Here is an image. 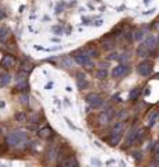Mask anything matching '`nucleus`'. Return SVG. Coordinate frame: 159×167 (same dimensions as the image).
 Returning a JSON list of instances; mask_svg holds the SVG:
<instances>
[{"label":"nucleus","instance_id":"4be33fe9","mask_svg":"<svg viewBox=\"0 0 159 167\" xmlns=\"http://www.w3.org/2000/svg\"><path fill=\"white\" fill-rule=\"evenodd\" d=\"M32 70V64L31 63H23L21 64V71H25V72H29Z\"/></svg>","mask_w":159,"mask_h":167},{"label":"nucleus","instance_id":"7c9ffc66","mask_svg":"<svg viewBox=\"0 0 159 167\" xmlns=\"http://www.w3.org/2000/svg\"><path fill=\"white\" fill-rule=\"evenodd\" d=\"M99 67H101V68H108V63H106V61H101V63H99Z\"/></svg>","mask_w":159,"mask_h":167},{"label":"nucleus","instance_id":"aec40b11","mask_svg":"<svg viewBox=\"0 0 159 167\" xmlns=\"http://www.w3.org/2000/svg\"><path fill=\"white\" fill-rule=\"evenodd\" d=\"M7 36H8V29L6 27H1V28H0V42H3Z\"/></svg>","mask_w":159,"mask_h":167},{"label":"nucleus","instance_id":"cd10ccee","mask_svg":"<svg viewBox=\"0 0 159 167\" xmlns=\"http://www.w3.org/2000/svg\"><path fill=\"white\" fill-rule=\"evenodd\" d=\"M127 116H128L127 110H121L119 114H117V117H119V119H124V117H127Z\"/></svg>","mask_w":159,"mask_h":167},{"label":"nucleus","instance_id":"6ab92c4d","mask_svg":"<svg viewBox=\"0 0 159 167\" xmlns=\"http://www.w3.org/2000/svg\"><path fill=\"white\" fill-rule=\"evenodd\" d=\"M10 78H11V77H10L8 74H4L3 77H0V87H6L8 82H10Z\"/></svg>","mask_w":159,"mask_h":167},{"label":"nucleus","instance_id":"9b49d317","mask_svg":"<svg viewBox=\"0 0 159 167\" xmlns=\"http://www.w3.org/2000/svg\"><path fill=\"white\" fill-rule=\"evenodd\" d=\"M60 166H64V167H73V166H78V162L75 160V157H67V159H64L60 162Z\"/></svg>","mask_w":159,"mask_h":167},{"label":"nucleus","instance_id":"a878e982","mask_svg":"<svg viewBox=\"0 0 159 167\" xmlns=\"http://www.w3.org/2000/svg\"><path fill=\"white\" fill-rule=\"evenodd\" d=\"M20 102L23 104H28V96L27 95H21L20 96Z\"/></svg>","mask_w":159,"mask_h":167},{"label":"nucleus","instance_id":"20e7f679","mask_svg":"<svg viewBox=\"0 0 159 167\" xmlns=\"http://www.w3.org/2000/svg\"><path fill=\"white\" fill-rule=\"evenodd\" d=\"M85 100H87V103L91 106V107H94V109H98V107H101L102 104H103V99L101 97V96L98 95V93H88L85 96Z\"/></svg>","mask_w":159,"mask_h":167},{"label":"nucleus","instance_id":"dca6fc26","mask_svg":"<svg viewBox=\"0 0 159 167\" xmlns=\"http://www.w3.org/2000/svg\"><path fill=\"white\" fill-rule=\"evenodd\" d=\"M137 55L140 56V57H147V56L149 55V50L145 48L144 45H140V48L137 49Z\"/></svg>","mask_w":159,"mask_h":167},{"label":"nucleus","instance_id":"423d86ee","mask_svg":"<svg viewBox=\"0 0 159 167\" xmlns=\"http://www.w3.org/2000/svg\"><path fill=\"white\" fill-rule=\"evenodd\" d=\"M128 71H130V67H128V65H126V64H119L117 67H114V68H113L112 75H113L114 78H120V77L126 75Z\"/></svg>","mask_w":159,"mask_h":167},{"label":"nucleus","instance_id":"a211bd4d","mask_svg":"<svg viewBox=\"0 0 159 167\" xmlns=\"http://www.w3.org/2000/svg\"><path fill=\"white\" fill-rule=\"evenodd\" d=\"M16 120L18 123H27V116H25V113L23 111H18L16 114Z\"/></svg>","mask_w":159,"mask_h":167},{"label":"nucleus","instance_id":"f8f14e48","mask_svg":"<svg viewBox=\"0 0 159 167\" xmlns=\"http://www.w3.org/2000/svg\"><path fill=\"white\" fill-rule=\"evenodd\" d=\"M158 117H159V113L156 110H154L148 116V121H147V124H148V127H154L155 124H156V121H158Z\"/></svg>","mask_w":159,"mask_h":167},{"label":"nucleus","instance_id":"b1692460","mask_svg":"<svg viewBox=\"0 0 159 167\" xmlns=\"http://www.w3.org/2000/svg\"><path fill=\"white\" fill-rule=\"evenodd\" d=\"M143 38H144V32L143 31H137V32H135V35H134L135 40H141Z\"/></svg>","mask_w":159,"mask_h":167},{"label":"nucleus","instance_id":"393cba45","mask_svg":"<svg viewBox=\"0 0 159 167\" xmlns=\"http://www.w3.org/2000/svg\"><path fill=\"white\" fill-rule=\"evenodd\" d=\"M128 59H130V56H128L127 53H123L121 56L117 57V60H119V61H126V60H128Z\"/></svg>","mask_w":159,"mask_h":167},{"label":"nucleus","instance_id":"0eeeda50","mask_svg":"<svg viewBox=\"0 0 159 167\" xmlns=\"http://www.w3.org/2000/svg\"><path fill=\"white\" fill-rule=\"evenodd\" d=\"M145 48L148 49L149 52L151 50H154V49L156 48V45H158V42H156V38L154 36V35H149V36H147V39L144 40V43H143Z\"/></svg>","mask_w":159,"mask_h":167},{"label":"nucleus","instance_id":"72a5a7b5","mask_svg":"<svg viewBox=\"0 0 159 167\" xmlns=\"http://www.w3.org/2000/svg\"><path fill=\"white\" fill-rule=\"evenodd\" d=\"M0 135H1V131H0Z\"/></svg>","mask_w":159,"mask_h":167},{"label":"nucleus","instance_id":"bb28decb","mask_svg":"<svg viewBox=\"0 0 159 167\" xmlns=\"http://www.w3.org/2000/svg\"><path fill=\"white\" fill-rule=\"evenodd\" d=\"M133 156H134L135 160H141V159H143V155H141V152H133Z\"/></svg>","mask_w":159,"mask_h":167},{"label":"nucleus","instance_id":"6e6552de","mask_svg":"<svg viewBox=\"0 0 159 167\" xmlns=\"http://www.w3.org/2000/svg\"><path fill=\"white\" fill-rule=\"evenodd\" d=\"M14 64H16V59L10 55L4 56L3 60H1V67H3V68H10V67H13Z\"/></svg>","mask_w":159,"mask_h":167},{"label":"nucleus","instance_id":"c85d7f7f","mask_svg":"<svg viewBox=\"0 0 159 167\" xmlns=\"http://www.w3.org/2000/svg\"><path fill=\"white\" fill-rule=\"evenodd\" d=\"M152 151L155 152V157H159V142L156 145H154V149Z\"/></svg>","mask_w":159,"mask_h":167},{"label":"nucleus","instance_id":"7ed1b4c3","mask_svg":"<svg viewBox=\"0 0 159 167\" xmlns=\"http://www.w3.org/2000/svg\"><path fill=\"white\" fill-rule=\"evenodd\" d=\"M74 60L78 64H81V65L87 67V68H92V67H94V63H92L89 55H88L87 52H84V50L75 52V53H74Z\"/></svg>","mask_w":159,"mask_h":167},{"label":"nucleus","instance_id":"1a4fd4ad","mask_svg":"<svg viewBox=\"0 0 159 167\" xmlns=\"http://www.w3.org/2000/svg\"><path fill=\"white\" fill-rule=\"evenodd\" d=\"M77 85H78L80 89H84V88L88 85L85 74H82V72H77Z\"/></svg>","mask_w":159,"mask_h":167},{"label":"nucleus","instance_id":"39448f33","mask_svg":"<svg viewBox=\"0 0 159 167\" xmlns=\"http://www.w3.org/2000/svg\"><path fill=\"white\" fill-rule=\"evenodd\" d=\"M152 71V63L151 61H143V63L138 64V67H137V72L140 74V75H149Z\"/></svg>","mask_w":159,"mask_h":167},{"label":"nucleus","instance_id":"2eb2a0df","mask_svg":"<svg viewBox=\"0 0 159 167\" xmlns=\"http://www.w3.org/2000/svg\"><path fill=\"white\" fill-rule=\"evenodd\" d=\"M114 45H116V40L110 38V36H108V38H105L103 39V48L106 50H110V49L114 48Z\"/></svg>","mask_w":159,"mask_h":167},{"label":"nucleus","instance_id":"412c9836","mask_svg":"<svg viewBox=\"0 0 159 167\" xmlns=\"http://www.w3.org/2000/svg\"><path fill=\"white\" fill-rule=\"evenodd\" d=\"M96 77H98L99 80H105V78L108 77V71H106V68H101L99 71L96 72Z\"/></svg>","mask_w":159,"mask_h":167},{"label":"nucleus","instance_id":"5701e85b","mask_svg":"<svg viewBox=\"0 0 159 167\" xmlns=\"http://www.w3.org/2000/svg\"><path fill=\"white\" fill-rule=\"evenodd\" d=\"M144 136H145V128H141V130H137V138L135 139H143Z\"/></svg>","mask_w":159,"mask_h":167},{"label":"nucleus","instance_id":"f257e3e1","mask_svg":"<svg viewBox=\"0 0 159 167\" xmlns=\"http://www.w3.org/2000/svg\"><path fill=\"white\" fill-rule=\"evenodd\" d=\"M6 141H7V145L13 146V148H17V146L27 142V135L24 132H21V131H13V132H10L7 135Z\"/></svg>","mask_w":159,"mask_h":167},{"label":"nucleus","instance_id":"473e14b6","mask_svg":"<svg viewBox=\"0 0 159 167\" xmlns=\"http://www.w3.org/2000/svg\"><path fill=\"white\" fill-rule=\"evenodd\" d=\"M156 42H159V38H158V39H156Z\"/></svg>","mask_w":159,"mask_h":167},{"label":"nucleus","instance_id":"4468645a","mask_svg":"<svg viewBox=\"0 0 159 167\" xmlns=\"http://www.w3.org/2000/svg\"><path fill=\"white\" fill-rule=\"evenodd\" d=\"M38 135H39V138H43V139H46V138H50V135H52V130H50L49 127L40 128L39 131H38Z\"/></svg>","mask_w":159,"mask_h":167},{"label":"nucleus","instance_id":"c756f323","mask_svg":"<svg viewBox=\"0 0 159 167\" xmlns=\"http://www.w3.org/2000/svg\"><path fill=\"white\" fill-rule=\"evenodd\" d=\"M117 57H119L117 53H112V55L109 56V60H114V59H117Z\"/></svg>","mask_w":159,"mask_h":167},{"label":"nucleus","instance_id":"9d476101","mask_svg":"<svg viewBox=\"0 0 159 167\" xmlns=\"http://www.w3.org/2000/svg\"><path fill=\"white\" fill-rule=\"evenodd\" d=\"M137 130L138 128H135V127H133L130 131H128V135H127V139H126V145H133V142L135 141V138H137Z\"/></svg>","mask_w":159,"mask_h":167},{"label":"nucleus","instance_id":"2f4dec72","mask_svg":"<svg viewBox=\"0 0 159 167\" xmlns=\"http://www.w3.org/2000/svg\"><path fill=\"white\" fill-rule=\"evenodd\" d=\"M102 22H103V21H102V20H99V21H96V22H95V25H96V27H99V25H102Z\"/></svg>","mask_w":159,"mask_h":167},{"label":"nucleus","instance_id":"f3484780","mask_svg":"<svg viewBox=\"0 0 159 167\" xmlns=\"http://www.w3.org/2000/svg\"><path fill=\"white\" fill-rule=\"evenodd\" d=\"M138 96H140V89H138V88H134V89L128 93V99H130V100H135Z\"/></svg>","mask_w":159,"mask_h":167},{"label":"nucleus","instance_id":"f03ea898","mask_svg":"<svg viewBox=\"0 0 159 167\" xmlns=\"http://www.w3.org/2000/svg\"><path fill=\"white\" fill-rule=\"evenodd\" d=\"M123 130H124V123H117L114 127L112 128L110 131V136H109V143L112 146H116L119 145L120 139H121V135H123Z\"/></svg>","mask_w":159,"mask_h":167},{"label":"nucleus","instance_id":"ddd939ff","mask_svg":"<svg viewBox=\"0 0 159 167\" xmlns=\"http://www.w3.org/2000/svg\"><path fill=\"white\" fill-rule=\"evenodd\" d=\"M112 119V110L109 109V110H105L101 113V116H99V123H102V124H105V123H109Z\"/></svg>","mask_w":159,"mask_h":167}]
</instances>
